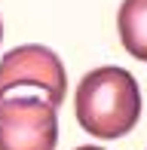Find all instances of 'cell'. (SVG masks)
Wrapping results in <instances>:
<instances>
[{
  "label": "cell",
  "mask_w": 147,
  "mask_h": 150,
  "mask_svg": "<svg viewBox=\"0 0 147 150\" xmlns=\"http://www.w3.org/2000/svg\"><path fill=\"white\" fill-rule=\"evenodd\" d=\"M74 113L80 129L95 138H123L141 117V89L135 77L117 64L95 67L77 86Z\"/></svg>",
  "instance_id": "1"
},
{
  "label": "cell",
  "mask_w": 147,
  "mask_h": 150,
  "mask_svg": "<svg viewBox=\"0 0 147 150\" xmlns=\"http://www.w3.org/2000/svg\"><path fill=\"white\" fill-rule=\"evenodd\" d=\"M58 107L68 92L64 64L49 46H16L0 58V101L9 95H31Z\"/></svg>",
  "instance_id": "2"
},
{
  "label": "cell",
  "mask_w": 147,
  "mask_h": 150,
  "mask_svg": "<svg viewBox=\"0 0 147 150\" xmlns=\"http://www.w3.org/2000/svg\"><path fill=\"white\" fill-rule=\"evenodd\" d=\"M58 113L37 95H9L0 101V150H55Z\"/></svg>",
  "instance_id": "3"
},
{
  "label": "cell",
  "mask_w": 147,
  "mask_h": 150,
  "mask_svg": "<svg viewBox=\"0 0 147 150\" xmlns=\"http://www.w3.org/2000/svg\"><path fill=\"white\" fill-rule=\"evenodd\" d=\"M117 31L132 58L147 61V0H123L117 12Z\"/></svg>",
  "instance_id": "4"
},
{
  "label": "cell",
  "mask_w": 147,
  "mask_h": 150,
  "mask_svg": "<svg viewBox=\"0 0 147 150\" xmlns=\"http://www.w3.org/2000/svg\"><path fill=\"white\" fill-rule=\"evenodd\" d=\"M77 150H101V147H95V144H83V147H77Z\"/></svg>",
  "instance_id": "5"
},
{
  "label": "cell",
  "mask_w": 147,
  "mask_h": 150,
  "mask_svg": "<svg viewBox=\"0 0 147 150\" xmlns=\"http://www.w3.org/2000/svg\"><path fill=\"white\" fill-rule=\"evenodd\" d=\"M0 40H3V22H0Z\"/></svg>",
  "instance_id": "6"
}]
</instances>
